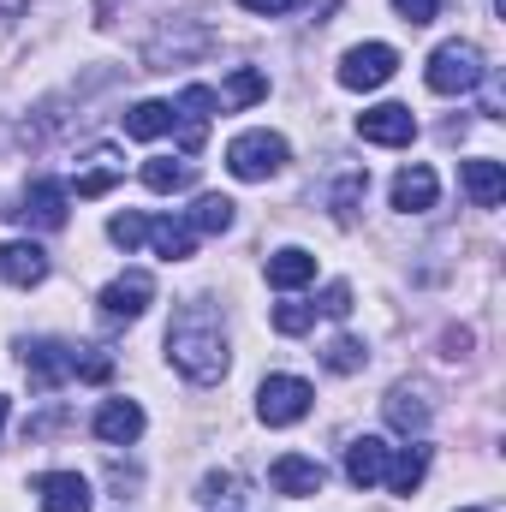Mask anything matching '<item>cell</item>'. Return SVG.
Returning a JSON list of instances; mask_svg holds the SVG:
<instances>
[{
    "instance_id": "ba28073f",
    "label": "cell",
    "mask_w": 506,
    "mask_h": 512,
    "mask_svg": "<svg viewBox=\"0 0 506 512\" xmlns=\"http://www.w3.org/2000/svg\"><path fill=\"white\" fill-rule=\"evenodd\" d=\"M358 137H364V143H387V149H399V143H411V137H417V114H411L405 102L364 108V114H358Z\"/></svg>"
},
{
    "instance_id": "83f0119b",
    "label": "cell",
    "mask_w": 506,
    "mask_h": 512,
    "mask_svg": "<svg viewBox=\"0 0 506 512\" xmlns=\"http://www.w3.org/2000/svg\"><path fill=\"white\" fill-rule=\"evenodd\" d=\"M364 191H370V173H346L340 185H334V221L346 227L352 215H358V203H364Z\"/></svg>"
},
{
    "instance_id": "8fae6325",
    "label": "cell",
    "mask_w": 506,
    "mask_h": 512,
    "mask_svg": "<svg viewBox=\"0 0 506 512\" xmlns=\"http://www.w3.org/2000/svg\"><path fill=\"white\" fill-rule=\"evenodd\" d=\"M18 215H24L30 227H42V233H60V227H66V185H60V179H30Z\"/></svg>"
},
{
    "instance_id": "5b68a950",
    "label": "cell",
    "mask_w": 506,
    "mask_h": 512,
    "mask_svg": "<svg viewBox=\"0 0 506 512\" xmlns=\"http://www.w3.org/2000/svg\"><path fill=\"white\" fill-rule=\"evenodd\" d=\"M149 298H155V280H149L143 268H126L120 280H108V286H102V322H108V328L137 322V316L149 310Z\"/></svg>"
},
{
    "instance_id": "30bf717a",
    "label": "cell",
    "mask_w": 506,
    "mask_h": 512,
    "mask_svg": "<svg viewBox=\"0 0 506 512\" xmlns=\"http://www.w3.org/2000/svg\"><path fill=\"white\" fill-rule=\"evenodd\" d=\"M36 495H42V512H90L96 495L78 471H42L36 477Z\"/></svg>"
},
{
    "instance_id": "44dd1931",
    "label": "cell",
    "mask_w": 506,
    "mask_h": 512,
    "mask_svg": "<svg viewBox=\"0 0 506 512\" xmlns=\"http://www.w3.org/2000/svg\"><path fill=\"white\" fill-rule=\"evenodd\" d=\"M149 245H155V256L161 262H185V256L197 251V233H191V221H149Z\"/></svg>"
},
{
    "instance_id": "cb8c5ba5",
    "label": "cell",
    "mask_w": 506,
    "mask_h": 512,
    "mask_svg": "<svg viewBox=\"0 0 506 512\" xmlns=\"http://www.w3.org/2000/svg\"><path fill=\"white\" fill-rule=\"evenodd\" d=\"M233 197H221V191H209V197H197V209H191V233H227L233 227Z\"/></svg>"
},
{
    "instance_id": "f1b7e54d",
    "label": "cell",
    "mask_w": 506,
    "mask_h": 512,
    "mask_svg": "<svg viewBox=\"0 0 506 512\" xmlns=\"http://www.w3.org/2000/svg\"><path fill=\"white\" fill-rule=\"evenodd\" d=\"M108 239H114V245H120V251H137V245H143V239H149V215H114V221H108Z\"/></svg>"
},
{
    "instance_id": "484cf974",
    "label": "cell",
    "mask_w": 506,
    "mask_h": 512,
    "mask_svg": "<svg viewBox=\"0 0 506 512\" xmlns=\"http://www.w3.org/2000/svg\"><path fill=\"white\" fill-rule=\"evenodd\" d=\"M322 364H328L334 376H358V370L370 364V352H364V340L340 334V340H328V346H322Z\"/></svg>"
},
{
    "instance_id": "4316f807",
    "label": "cell",
    "mask_w": 506,
    "mask_h": 512,
    "mask_svg": "<svg viewBox=\"0 0 506 512\" xmlns=\"http://www.w3.org/2000/svg\"><path fill=\"white\" fill-rule=\"evenodd\" d=\"M120 173H126V161H114V155L102 149V155H96V167L78 179V197H102V191H114V185H120Z\"/></svg>"
},
{
    "instance_id": "2e32d148",
    "label": "cell",
    "mask_w": 506,
    "mask_h": 512,
    "mask_svg": "<svg viewBox=\"0 0 506 512\" xmlns=\"http://www.w3.org/2000/svg\"><path fill=\"white\" fill-rule=\"evenodd\" d=\"M381 405H387V423H393L399 435H423V429H429V393H423V387L399 382Z\"/></svg>"
},
{
    "instance_id": "6da1fadb",
    "label": "cell",
    "mask_w": 506,
    "mask_h": 512,
    "mask_svg": "<svg viewBox=\"0 0 506 512\" xmlns=\"http://www.w3.org/2000/svg\"><path fill=\"white\" fill-rule=\"evenodd\" d=\"M167 358H173V370L185 382H197V387L221 382L227 376V322H221V310L203 304V298H191L167 322Z\"/></svg>"
},
{
    "instance_id": "ffe728a7",
    "label": "cell",
    "mask_w": 506,
    "mask_h": 512,
    "mask_svg": "<svg viewBox=\"0 0 506 512\" xmlns=\"http://www.w3.org/2000/svg\"><path fill=\"white\" fill-rule=\"evenodd\" d=\"M465 191L477 209H495L506 197V167L501 161H465Z\"/></svg>"
},
{
    "instance_id": "d6a6232c",
    "label": "cell",
    "mask_w": 506,
    "mask_h": 512,
    "mask_svg": "<svg viewBox=\"0 0 506 512\" xmlns=\"http://www.w3.org/2000/svg\"><path fill=\"white\" fill-rule=\"evenodd\" d=\"M197 501H233V477H203V495Z\"/></svg>"
},
{
    "instance_id": "277c9868",
    "label": "cell",
    "mask_w": 506,
    "mask_h": 512,
    "mask_svg": "<svg viewBox=\"0 0 506 512\" xmlns=\"http://www.w3.org/2000/svg\"><path fill=\"white\" fill-rule=\"evenodd\" d=\"M310 382H298V376H268V382L256 387V411H262V423L268 429H286V423H298V417H310Z\"/></svg>"
},
{
    "instance_id": "3957f363",
    "label": "cell",
    "mask_w": 506,
    "mask_h": 512,
    "mask_svg": "<svg viewBox=\"0 0 506 512\" xmlns=\"http://www.w3.org/2000/svg\"><path fill=\"white\" fill-rule=\"evenodd\" d=\"M280 167H286V137H280V131H239V137L227 143V173L245 179V185L274 179Z\"/></svg>"
},
{
    "instance_id": "603a6c76",
    "label": "cell",
    "mask_w": 506,
    "mask_h": 512,
    "mask_svg": "<svg viewBox=\"0 0 506 512\" xmlns=\"http://www.w3.org/2000/svg\"><path fill=\"white\" fill-rule=\"evenodd\" d=\"M191 179H197V161H167V155L161 161H143V185L149 191H185Z\"/></svg>"
},
{
    "instance_id": "5bb4252c",
    "label": "cell",
    "mask_w": 506,
    "mask_h": 512,
    "mask_svg": "<svg viewBox=\"0 0 506 512\" xmlns=\"http://www.w3.org/2000/svg\"><path fill=\"white\" fill-rule=\"evenodd\" d=\"M387 453H393V447H387L381 435H358V441L346 447V483H352V489H376L381 477H387Z\"/></svg>"
},
{
    "instance_id": "4dcf8cb0",
    "label": "cell",
    "mask_w": 506,
    "mask_h": 512,
    "mask_svg": "<svg viewBox=\"0 0 506 512\" xmlns=\"http://www.w3.org/2000/svg\"><path fill=\"white\" fill-rule=\"evenodd\" d=\"M393 12H399L405 24H435V12H441V0H393Z\"/></svg>"
},
{
    "instance_id": "52a82bcc",
    "label": "cell",
    "mask_w": 506,
    "mask_h": 512,
    "mask_svg": "<svg viewBox=\"0 0 506 512\" xmlns=\"http://www.w3.org/2000/svg\"><path fill=\"white\" fill-rule=\"evenodd\" d=\"M215 108H221V102H215L209 84L179 90V102H173V126H179V149H185V161L203 149V131H209V114H215Z\"/></svg>"
},
{
    "instance_id": "7c38bea8",
    "label": "cell",
    "mask_w": 506,
    "mask_h": 512,
    "mask_svg": "<svg viewBox=\"0 0 506 512\" xmlns=\"http://www.w3.org/2000/svg\"><path fill=\"white\" fill-rule=\"evenodd\" d=\"M268 483H274V495H322V483H328V471L316 465V459H304V453H286V459H274L268 465Z\"/></svg>"
},
{
    "instance_id": "ac0fdd59",
    "label": "cell",
    "mask_w": 506,
    "mask_h": 512,
    "mask_svg": "<svg viewBox=\"0 0 506 512\" xmlns=\"http://www.w3.org/2000/svg\"><path fill=\"white\" fill-rule=\"evenodd\" d=\"M423 471H429V447L423 441H411V447H399L393 459H387V489L393 495H417V483H423Z\"/></svg>"
},
{
    "instance_id": "4fadbf2b",
    "label": "cell",
    "mask_w": 506,
    "mask_h": 512,
    "mask_svg": "<svg viewBox=\"0 0 506 512\" xmlns=\"http://www.w3.org/2000/svg\"><path fill=\"white\" fill-rule=\"evenodd\" d=\"M0 280L6 286H42L48 280V251L30 239H6L0 245Z\"/></svg>"
},
{
    "instance_id": "8d00e7d4",
    "label": "cell",
    "mask_w": 506,
    "mask_h": 512,
    "mask_svg": "<svg viewBox=\"0 0 506 512\" xmlns=\"http://www.w3.org/2000/svg\"><path fill=\"white\" fill-rule=\"evenodd\" d=\"M465 512H483V507H465Z\"/></svg>"
},
{
    "instance_id": "7a4b0ae2",
    "label": "cell",
    "mask_w": 506,
    "mask_h": 512,
    "mask_svg": "<svg viewBox=\"0 0 506 512\" xmlns=\"http://www.w3.org/2000/svg\"><path fill=\"white\" fill-rule=\"evenodd\" d=\"M429 90L435 96H471L483 78H489V66H483V48L477 42H441L435 54H429Z\"/></svg>"
},
{
    "instance_id": "9c48e42d",
    "label": "cell",
    "mask_w": 506,
    "mask_h": 512,
    "mask_svg": "<svg viewBox=\"0 0 506 512\" xmlns=\"http://www.w3.org/2000/svg\"><path fill=\"white\" fill-rule=\"evenodd\" d=\"M24 376L36 393H54V387L72 376V346H60V340H30L24 346Z\"/></svg>"
},
{
    "instance_id": "836d02e7",
    "label": "cell",
    "mask_w": 506,
    "mask_h": 512,
    "mask_svg": "<svg viewBox=\"0 0 506 512\" xmlns=\"http://www.w3.org/2000/svg\"><path fill=\"white\" fill-rule=\"evenodd\" d=\"M239 6H245V12H262V18H274V12H286L292 0H239Z\"/></svg>"
},
{
    "instance_id": "e575fe53",
    "label": "cell",
    "mask_w": 506,
    "mask_h": 512,
    "mask_svg": "<svg viewBox=\"0 0 506 512\" xmlns=\"http://www.w3.org/2000/svg\"><path fill=\"white\" fill-rule=\"evenodd\" d=\"M441 346H447V358H459V352H465V346H471V328H453V334H447V340H441Z\"/></svg>"
},
{
    "instance_id": "d4e9b609",
    "label": "cell",
    "mask_w": 506,
    "mask_h": 512,
    "mask_svg": "<svg viewBox=\"0 0 506 512\" xmlns=\"http://www.w3.org/2000/svg\"><path fill=\"white\" fill-rule=\"evenodd\" d=\"M262 96H268V78H262L256 66H239V72L227 78V90H221L215 102H221V108H251V102H262Z\"/></svg>"
},
{
    "instance_id": "1f68e13d",
    "label": "cell",
    "mask_w": 506,
    "mask_h": 512,
    "mask_svg": "<svg viewBox=\"0 0 506 512\" xmlns=\"http://www.w3.org/2000/svg\"><path fill=\"white\" fill-rule=\"evenodd\" d=\"M316 310H322V316H352V286H328V292L316 298Z\"/></svg>"
},
{
    "instance_id": "f546056e",
    "label": "cell",
    "mask_w": 506,
    "mask_h": 512,
    "mask_svg": "<svg viewBox=\"0 0 506 512\" xmlns=\"http://www.w3.org/2000/svg\"><path fill=\"white\" fill-rule=\"evenodd\" d=\"M304 328H316V304H274V334H304Z\"/></svg>"
},
{
    "instance_id": "9a60e30c",
    "label": "cell",
    "mask_w": 506,
    "mask_h": 512,
    "mask_svg": "<svg viewBox=\"0 0 506 512\" xmlns=\"http://www.w3.org/2000/svg\"><path fill=\"white\" fill-rule=\"evenodd\" d=\"M435 197H441V179H435V167H423V161L393 179V209H405V215L435 209Z\"/></svg>"
},
{
    "instance_id": "7402d4cb",
    "label": "cell",
    "mask_w": 506,
    "mask_h": 512,
    "mask_svg": "<svg viewBox=\"0 0 506 512\" xmlns=\"http://www.w3.org/2000/svg\"><path fill=\"white\" fill-rule=\"evenodd\" d=\"M161 131H173V102H137L126 114V137H137V143H149Z\"/></svg>"
},
{
    "instance_id": "8992f818",
    "label": "cell",
    "mask_w": 506,
    "mask_h": 512,
    "mask_svg": "<svg viewBox=\"0 0 506 512\" xmlns=\"http://www.w3.org/2000/svg\"><path fill=\"white\" fill-rule=\"evenodd\" d=\"M393 72H399V54H393L387 42H364V48H352V54L340 60V84H346V90H381Z\"/></svg>"
},
{
    "instance_id": "d6986e66",
    "label": "cell",
    "mask_w": 506,
    "mask_h": 512,
    "mask_svg": "<svg viewBox=\"0 0 506 512\" xmlns=\"http://www.w3.org/2000/svg\"><path fill=\"white\" fill-rule=\"evenodd\" d=\"M304 280H316V256L310 251L286 245V251L268 256V286H274V292H292V286H304Z\"/></svg>"
},
{
    "instance_id": "d590c367",
    "label": "cell",
    "mask_w": 506,
    "mask_h": 512,
    "mask_svg": "<svg viewBox=\"0 0 506 512\" xmlns=\"http://www.w3.org/2000/svg\"><path fill=\"white\" fill-rule=\"evenodd\" d=\"M0 429H6V399H0Z\"/></svg>"
},
{
    "instance_id": "e0dca14e",
    "label": "cell",
    "mask_w": 506,
    "mask_h": 512,
    "mask_svg": "<svg viewBox=\"0 0 506 512\" xmlns=\"http://www.w3.org/2000/svg\"><path fill=\"white\" fill-rule=\"evenodd\" d=\"M96 435H102L108 447H131V441L143 435V405H137V399H108V405L96 411Z\"/></svg>"
}]
</instances>
